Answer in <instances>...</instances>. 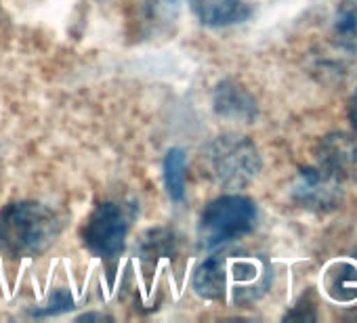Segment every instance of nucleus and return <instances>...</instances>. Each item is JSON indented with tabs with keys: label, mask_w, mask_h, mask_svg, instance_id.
I'll return each instance as SVG.
<instances>
[{
	"label": "nucleus",
	"mask_w": 357,
	"mask_h": 323,
	"mask_svg": "<svg viewBox=\"0 0 357 323\" xmlns=\"http://www.w3.org/2000/svg\"><path fill=\"white\" fill-rule=\"evenodd\" d=\"M61 233L59 216L45 204L17 202L0 212V250L11 258L38 256Z\"/></svg>",
	"instance_id": "1"
},
{
	"label": "nucleus",
	"mask_w": 357,
	"mask_h": 323,
	"mask_svg": "<svg viewBox=\"0 0 357 323\" xmlns=\"http://www.w3.org/2000/svg\"><path fill=\"white\" fill-rule=\"evenodd\" d=\"M261 153L242 134H221L202 151V175L225 189H242L261 173Z\"/></svg>",
	"instance_id": "2"
},
{
	"label": "nucleus",
	"mask_w": 357,
	"mask_h": 323,
	"mask_svg": "<svg viewBox=\"0 0 357 323\" xmlns=\"http://www.w3.org/2000/svg\"><path fill=\"white\" fill-rule=\"evenodd\" d=\"M257 223V206L250 198L229 194L213 200L202 212L198 239L202 250H215L246 235Z\"/></svg>",
	"instance_id": "3"
},
{
	"label": "nucleus",
	"mask_w": 357,
	"mask_h": 323,
	"mask_svg": "<svg viewBox=\"0 0 357 323\" xmlns=\"http://www.w3.org/2000/svg\"><path fill=\"white\" fill-rule=\"evenodd\" d=\"M128 216L124 208L116 202H105L97 206L84 227L86 248L101 258H114L122 252L128 235Z\"/></svg>",
	"instance_id": "4"
},
{
	"label": "nucleus",
	"mask_w": 357,
	"mask_h": 323,
	"mask_svg": "<svg viewBox=\"0 0 357 323\" xmlns=\"http://www.w3.org/2000/svg\"><path fill=\"white\" fill-rule=\"evenodd\" d=\"M290 194L301 208L328 212L342 200V179L321 164L317 168H303L296 175Z\"/></svg>",
	"instance_id": "5"
},
{
	"label": "nucleus",
	"mask_w": 357,
	"mask_h": 323,
	"mask_svg": "<svg viewBox=\"0 0 357 323\" xmlns=\"http://www.w3.org/2000/svg\"><path fill=\"white\" fill-rule=\"evenodd\" d=\"M319 164L340 179L357 173V141L351 134H330L319 143Z\"/></svg>",
	"instance_id": "6"
},
{
	"label": "nucleus",
	"mask_w": 357,
	"mask_h": 323,
	"mask_svg": "<svg viewBox=\"0 0 357 323\" xmlns=\"http://www.w3.org/2000/svg\"><path fill=\"white\" fill-rule=\"evenodd\" d=\"M194 287L202 298L221 300L229 290V265L227 256L206 258L194 275Z\"/></svg>",
	"instance_id": "7"
},
{
	"label": "nucleus",
	"mask_w": 357,
	"mask_h": 323,
	"mask_svg": "<svg viewBox=\"0 0 357 323\" xmlns=\"http://www.w3.org/2000/svg\"><path fill=\"white\" fill-rule=\"evenodd\" d=\"M190 5L206 26H229L248 15L244 0H190Z\"/></svg>",
	"instance_id": "8"
},
{
	"label": "nucleus",
	"mask_w": 357,
	"mask_h": 323,
	"mask_svg": "<svg viewBox=\"0 0 357 323\" xmlns=\"http://www.w3.org/2000/svg\"><path fill=\"white\" fill-rule=\"evenodd\" d=\"M217 111L229 118H240V120H250L257 116V103L255 99L238 84L234 82H223L217 88L215 95Z\"/></svg>",
	"instance_id": "9"
},
{
	"label": "nucleus",
	"mask_w": 357,
	"mask_h": 323,
	"mask_svg": "<svg viewBox=\"0 0 357 323\" xmlns=\"http://www.w3.org/2000/svg\"><path fill=\"white\" fill-rule=\"evenodd\" d=\"M332 34L336 45L357 55V0H342L334 13Z\"/></svg>",
	"instance_id": "10"
},
{
	"label": "nucleus",
	"mask_w": 357,
	"mask_h": 323,
	"mask_svg": "<svg viewBox=\"0 0 357 323\" xmlns=\"http://www.w3.org/2000/svg\"><path fill=\"white\" fill-rule=\"evenodd\" d=\"M185 177H188V157L181 149H170L164 159V183L166 191L174 202H181L185 196Z\"/></svg>",
	"instance_id": "11"
},
{
	"label": "nucleus",
	"mask_w": 357,
	"mask_h": 323,
	"mask_svg": "<svg viewBox=\"0 0 357 323\" xmlns=\"http://www.w3.org/2000/svg\"><path fill=\"white\" fill-rule=\"evenodd\" d=\"M176 248V239L166 229H151L139 239V254L145 260H155L162 256H170Z\"/></svg>",
	"instance_id": "12"
},
{
	"label": "nucleus",
	"mask_w": 357,
	"mask_h": 323,
	"mask_svg": "<svg viewBox=\"0 0 357 323\" xmlns=\"http://www.w3.org/2000/svg\"><path fill=\"white\" fill-rule=\"evenodd\" d=\"M68 308H72V296H70L66 290H57V292L51 296L49 304H47L45 308L36 310V315H57V313H63V310H68Z\"/></svg>",
	"instance_id": "13"
},
{
	"label": "nucleus",
	"mask_w": 357,
	"mask_h": 323,
	"mask_svg": "<svg viewBox=\"0 0 357 323\" xmlns=\"http://www.w3.org/2000/svg\"><path fill=\"white\" fill-rule=\"evenodd\" d=\"M347 113H349V122H351L353 130L357 132V88L353 90V95H351V99H349Z\"/></svg>",
	"instance_id": "14"
},
{
	"label": "nucleus",
	"mask_w": 357,
	"mask_h": 323,
	"mask_svg": "<svg viewBox=\"0 0 357 323\" xmlns=\"http://www.w3.org/2000/svg\"><path fill=\"white\" fill-rule=\"evenodd\" d=\"M80 319H84V321H91V319H109V317H105V315H82Z\"/></svg>",
	"instance_id": "15"
}]
</instances>
